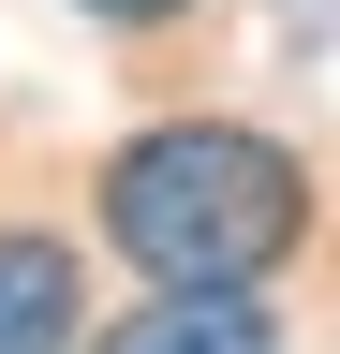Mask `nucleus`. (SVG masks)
Masks as SVG:
<instances>
[{
	"instance_id": "obj_3",
	"label": "nucleus",
	"mask_w": 340,
	"mask_h": 354,
	"mask_svg": "<svg viewBox=\"0 0 340 354\" xmlns=\"http://www.w3.org/2000/svg\"><path fill=\"white\" fill-rule=\"evenodd\" d=\"M60 339H74V251L0 236V354H60Z\"/></svg>"
},
{
	"instance_id": "obj_2",
	"label": "nucleus",
	"mask_w": 340,
	"mask_h": 354,
	"mask_svg": "<svg viewBox=\"0 0 340 354\" xmlns=\"http://www.w3.org/2000/svg\"><path fill=\"white\" fill-rule=\"evenodd\" d=\"M89 354H281L251 295H148L134 325H104Z\"/></svg>"
},
{
	"instance_id": "obj_1",
	"label": "nucleus",
	"mask_w": 340,
	"mask_h": 354,
	"mask_svg": "<svg viewBox=\"0 0 340 354\" xmlns=\"http://www.w3.org/2000/svg\"><path fill=\"white\" fill-rule=\"evenodd\" d=\"M104 236H118V266H148L163 295H251L311 236V177L251 118H163V133H134V148L104 162Z\"/></svg>"
},
{
	"instance_id": "obj_4",
	"label": "nucleus",
	"mask_w": 340,
	"mask_h": 354,
	"mask_svg": "<svg viewBox=\"0 0 340 354\" xmlns=\"http://www.w3.org/2000/svg\"><path fill=\"white\" fill-rule=\"evenodd\" d=\"M89 15H118V30H148V15H178V0H89Z\"/></svg>"
}]
</instances>
